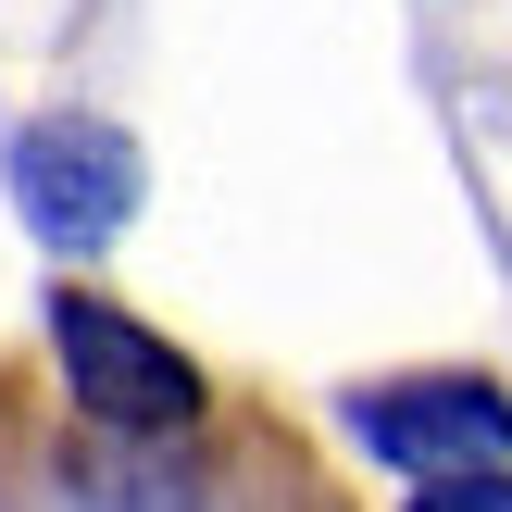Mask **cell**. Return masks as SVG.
Returning a JSON list of instances; mask_svg holds the SVG:
<instances>
[{"mask_svg": "<svg viewBox=\"0 0 512 512\" xmlns=\"http://www.w3.org/2000/svg\"><path fill=\"white\" fill-rule=\"evenodd\" d=\"M0 512H363V500L263 400L125 425L88 413L50 375V350H0Z\"/></svg>", "mask_w": 512, "mask_h": 512, "instance_id": "obj_1", "label": "cell"}, {"mask_svg": "<svg viewBox=\"0 0 512 512\" xmlns=\"http://www.w3.org/2000/svg\"><path fill=\"white\" fill-rule=\"evenodd\" d=\"M50 375H63L88 413H125V425H175V413L213 400V388H200V363H175L138 313H113V300H88V288L50 300Z\"/></svg>", "mask_w": 512, "mask_h": 512, "instance_id": "obj_2", "label": "cell"}, {"mask_svg": "<svg viewBox=\"0 0 512 512\" xmlns=\"http://www.w3.org/2000/svg\"><path fill=\"white\" fill-rule=\"evenodd\" d=\"M13 188H25V213L63 250H88V238H113V225L138 213V150H125L113 125H38L25 163H13Z\"/></svg>", "mask_w": 512, "mask_h": 512, "instance_id": "obj_3", "label": "cell"}, {"mask_svg": "<svg viewBox=\"0 0 512 512\" xmlns=\"http://www.w3.org/2000/svg\"><path fill=\"white\" fill-rule=\"evenodd\" d=\"M350 425H363L388 463H425V475H475V463H500V450H512L500 388H475V375H463V388H375Z\"/></svg>", "mask_w": 512, "mask_h": 512, "instance_id": "obj_4", "label": "cell"}, {"mask_svg": "<svg viewBox=\"0 0 512 512\" xmlns=\"http://www.w3.org/2000/svg\"><path fill=\"white\" fill-rule=\"evenodd\" d=\"M413 512H512V488H500L488 463H475V475H438V488H425Z\"/></svg>", "mask_w": 512, "mask_h": 512, "instance_id": "obj_5", "label": "cell"}]
</instances>
